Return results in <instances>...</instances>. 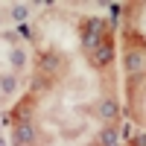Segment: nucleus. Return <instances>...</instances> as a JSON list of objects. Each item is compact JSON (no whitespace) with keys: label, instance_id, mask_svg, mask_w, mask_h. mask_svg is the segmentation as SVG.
Listing matches in <instances>:
<instances>
[{"label":"nucleus","instance_id":"obj_1","mask_svg":"<svg viewBox=\"0 0 146 146\" xmlns=\"http://www.w3.org/2000/svg\"><path fill=\"white\" fill-rule=\"evenodd\" d=\"M12 140H15V146H32L35 140V129L29 123H18L15 131H12Z\"/></svg>","mask_w":146,"mask_h":146},{"label":"nucleus","instance_id":"obj_2","mask_svg":"<svg viewBox=\"0 0 146 146\" xmlns=\"http://www.w3.org/2000/svg\"><path fill=\"white\" fill-rule=\"evenodd\" d=\"M100 114H102L105 120H111V117H117V102H114V100H105V102L100 105Z\"/></svg>","mask_w":146,"mask_h":146},{"label":"nucleus","instance_id":"obj_3","mask_svg":"<svg viewBox=\"0 0 146 146\" xmlns=\"http://www.w3.org/2000/svg\"><path fill=\"white\" fill-rule=\"evenodd\" d=\"M111 56H114V50H111V47H100V50H96V58H94V62L96 64H108V62H111Z\"/></svg>","mask_w":146,"mask_h":146},{"label":"nucleus","instance_id":"obj_4","mask_svg":"<svg viewBox=\"0 0 146 146\" xmlns=\"http://www.w3.org/2000/svg\"><path fill=\"white\" fill-rule=\"evenodd\" d=\"M9 62H12V67H23V64H27V53H23L21 47H15L12 56H9Z\"/></svg>","mask_w":146,"mask_h":146},{"label":"nucleus","instance_id":"obj_5","mask_svg":"<svg viewBox=\"0 0 146 146\" xmlns=\"http://www.w3.org/2000/svg\"><path fill=\"white\" fill-rule=\"evenodd\" d=\"M15 76H3V79H0V91H3V94H12V91H15Z\"/></svg>","mask_w":146,"mask_h":146},{"label":"nucleus","instance_id":"obj_6","mask_svg":"<svg viewBox=\"0 0 146 146\" xmlns=\"http://www.w3.org/2000/svg\"><path fill=\"white\" fill-rule=\"evenodd\" d=\"M140 64H143V58H140L137 53H131V56L126 58V67H129V70H140Z\"/></svg>","mask_w":146,"mask_h":146},{"label":"nucleus","instance_id":"obj_7","mask_svg":"<svg viewBox=\"0 0 146 146\" xmlns=\"http://www.w3.org/2000/svg\"><path fill=\"white\" fill-rule=\"evenodd\" d=\"M27 15H29L27 6H15V9H12V18H15V21H27Z\"/></svg>","mask_w":146,"mask_h":146},{"label":"nucleus","instance_id":"obj_8","mask_svg":"<svg viewBox=\"0 0 146 146\" xmlns=\"http://www.w3.org/2000/svg\"><path fill=\"white\" fill-rule=\"evenodd\" d=\"M114 137H117V135H114L111 129H105V131H102V143H105V146H114Z\"/></svg>","mask_w":146,"mask_h":146},{"label":"nucleus","instance_id":"obj_9","mask_svg":"<svg viewBox=\"0 0 146 146\" xmlns=\"http://www.w3.org/2000/svg\"><path fill=\"white\" fill-rule=\"evenodd\" d=\"M0 146H6V137H0Z\"/></svg>","mask_w":146,"mask_h":146},{"label":"nucleus","instance_id":"obj_10","mask_svg":"<svg viewBox=\"0 0 146 146\" xmlns=\"http://www.w3.org/2000/svg\"><path fill=\"white\" fill-rule=\"evenodd\" d=\"M0 126H3V123H0Z\"/></svg>","mask_w":146,"mask_h":146}]
</instances>
